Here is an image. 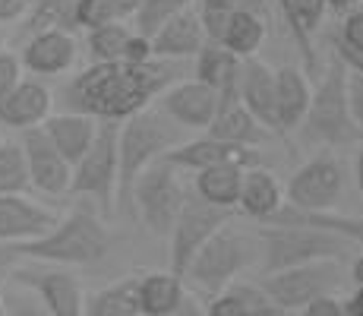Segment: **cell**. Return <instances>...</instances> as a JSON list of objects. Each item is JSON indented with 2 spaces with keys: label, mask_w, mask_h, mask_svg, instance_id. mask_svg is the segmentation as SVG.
Segmentation results:
<instances>
[{
  "label": "cell",
  "mask_w": 363,
  "mask_h": 316,
  "mask_svg": "<svg viewBox=\"0 0 363 316\" xmlns=\"http://www.w3.org/2000/svg\"><path fill=\"white\" fill-rule=\"evenodd\" d=\"M152 45V58L155 60H184V58H196L199 48L206 45L199 23V10H184L177 16H171L167 23L149 38Z\"/></svg>",
  "instance_id": "22"
},
{
  "label": "cell",
  "mask_w": 363,
  "mask_h": 316,
  "mask_svg": "<svg viewBox=\"0 0 363 316\" xmlns=\"http://www.w3.org/2000/svg\"><path fill=\"white\" fill-rule=\"evenodd\" d=\"M265 19L256 16V13H231V19H228V29L221 35V48H228V51L234 54V58L247 60V58H256L265 41Z\"/></svg>",
  "instance_id": "29"
},
{
  "label": "cell",
  "mask_w": 363,
  "mask_h": 316,
  "mask_svg": "<svg viewBox=\"0 0 363 316\" xmlns=\"http://www.w3.org/2000/svg\"><path fill=\"white\" fill-rule=\"evenodd\" d=\"M117 126L121 124L99 121L92 146L73 165V180H69V193L92 196L104 215H111L117 209Z\"/></svg>",
  "instance_id": "8"
},
{
  "label": "cell",
  "mask_w": 363,
  "mask_h": 316,
  "mask_svg": "<svg viewBox=\"0 0 363 316\" xmlns=\"http://www.w3.org/2000/svg\"><path fill=\"white\" fill-rule=\"evenodd\" d=\"M0 298H4V310L6 316H48L41 300L35 298L29 288L10 282L6 288H0Z\"/></svg>",
  "instance_id": "36"
},
{
  "label": "cell",
  "mask_w": 363,
  "mask_h": 316,
  "mask_svg": "<svg viewBox=\"0 0 363 316\" xmlns=\"http://www.w3.org/2000/svg\"><path fill=\"white\" fill-rule=\"evenodd\" d=\"M174 146H180L177 126L155 104L117 126V209L130 212V193L136 178L158 158H164Z\"/></svg>",
  "instance_id": "2"
},
{
  "label": "cell",
  "mask_w": 363,
  "mask_h": 316,
  "mask_svg": "<svg viewBox=\"0 0 363 316\" xmlns=\"http://www.w3.org/2000/svg\"><path fill=\"white\" fill-rule=\"evenodd\" d=\"M23 158H26V171H29V187L41 190L48 196H64L69 193V180H73V168L60 158V152L51 146V139L45 136L41 126L26 130L23 139Z\"/></svg>",
  "instance_id": "14"
},
{
  "label": "cell",
  "mask_w": 363,
  "mask_h": 316,
  "mask_svg": "<svg viewBox=\"0 0 363 316\" xmlns=\"http://www.w3.org/2000/svg\"><path fill=\"white\" fill-rule=\"evenodd\" d=\"M347 104H351L354 124H357V130L363 133V76L347 73Z\"/></svg>",
  "instance_id": "42"
},
{
  "label": "cell",
  "mask_w": 363,
  "mask_h": 316,
  "mask_svg": "<svg viewBox=\"0 0 363 316\" xmlns=\"http://www.w3.org/2000/svg\"><path fill=\"white\" fill-rule=\"evenodd\" d=\"M0 51H4V32H0Z\"/></svg>",
  "instance_id": "52"
},
{
  "label": "cell",
  "mask_w": 363,
  "mask_h": 316,
  "mask_svg": "<svg viewBox=\"0 0 363 316\" xmlns=\"http://www.w3.org/2000/svg\"><path fill=\"white\" fill-rule=\"evenodd\" d=\"M351 278H354V285H363V250H357V256H354V263H351Z\"/></svg>",
  "instance_id": "49"
},
{
  "label": "cell",
  "mask_w": 363,
  "mask_h": 316,
  "mask_svg": "<svg viewBox=\"0 0 363 316\" xmlns=\"http://www.w3.org/2000/svg\"><path fill=\"white\" fill-rule=\"evenodd\" d=\"M206 136L231 143V146H243V149H259V143L269 133L250 117V111L237 98V86H231L225 92H218V108H215V117L208 124Z\"/></svg>",
  "instance_id": "20"
},
{
  "label": "cell",
  "mask_w": 363,
  "mask_h": 316,
  "mask_svg": "<svg viewBox=\"0 0 363 316\" xmlns=\"http://www.w3.org/2000/svg\"><path fill=\"white\" fill-rule=\"evenodd\" d=\"M345 307H347V310H351L354 316H363V285L351 294V300H345Z\"/></svg>",
  "instance_id": "48"
},
{
  "label": "cell",
  "mask_w": 363,
  "mask_h": 316,
  "mask_svg": "<svg viewBox=\"0 0 363 316\" xmlns=\"http://www.w3.org/2000/svg\"><path fill=\"white\" fill-rule=\"evenodd\" d=\"M256 244H259L262 272H281L291 266L319 263V259H345L357 256V244L345 241L329 231H313V228H284V224H259L256 231Z\"/></svg>",
  "instance_id": "4"
},
{
  "label": "cell",
  "mask_w": 363,
  "mask_h": 316,
  "mask_svg": "<svg viewBox=\"0 0 363 316\" xmlns=\"http://www.w3.org/2000/svg\"><path fill=\"white\" fill-rule=\"evenodd\" d=\"M143 4L145 0H111V6H114V19H130Z\"/></svg>",
  "instance_id": "45"
},
{
  "label": "cell",
  "mask_w": 363,
  "mask_h": 316,
  "mask_svg": "<svg viewBox=\"0 0 363 316\" xmlns=\"http://www.w3.org/2000/svg\"><path fill=\"white\" fill-rule=\"evenodd\" d=\"M206 316H247V310L231 291H221L206 304Z\"/></svg>",
  "instance_id": "40"
},
{
  "label": "cell",
  "mask_w": 363,
  "mask_h": 316,
  "mask_svg": "<svg viewBox=\"0 0 363 316\" xmlns=\"http://www.w3.org/2000/svg\"><path fill=\"white\" fill-rule=\"evenodd\" d=\"M281 206H284L281 180L272 171H265V168H247V171H243V187H240L237 209H240L247 219L265 224Z\"/></svg>",
  "instance_id": "25"
},
{
  "label": "cell",
  "mask_w": 363,
  "mask_h": 316,
  "mask_svg": "<svg viewBox=\"0 0 363 316\" xmlns=\"http://www.w3.org/2000/svg\"><path fill=\"white\" fill-rule=\"evenodd\" d=\"M225 291H231L234 298L240 300L243 310H247V316H284L269 300V294L259 288V282H234V285H228Z\"/></svg>",
  "instance_id": "35"
},
{
  "label": "cell",
  "mask_w": 363,
  "mask_h": 316,
  "mask_svg": "<svg viewBox=\"0 0 363 316\" xmlns=\"http://www.w3.org/2000/svg\"><path fill=\"white\" fill-rule=\"evenodd\" d=\"M29 190V171H26L23 146L16 139H0V196L26 193Z\"/></svg>",
  "instance_id": "31"
},
{
  "label": "cell",
  "mask_w": 363,
  "mask_h": 316,
  "mask_svg": "<svg viewBox=\"0 0 363 316\" xmlns=\"http://www.w3.org/2000/svg\"><path fill=\"white\" fill-rule=\"evenodd\" d=\"M76 58H79V45H76L73 32L45 29V32H35L29 38V45L19 54V63L32 76H38V80H51V76L69 73Z\"/></svg>",
  "instance_id": "17"
},
{
  "label": "cell",
  "mask_w": 363,
  "mask_h": 316,
  "mask_svg": "<svg viewBox=\"0 0 363 316\" xmlns=\"http://www.w3.org/2000/svg\"><path fill=\"white\" fill-rule=\"evenodd\" d=\"M332 48L363 54V6L351 10L347 16H341V26H338V35L332 38Z\"/></svg>",
  "instance_id": "37"
},
{
  "label": "cell",
  "mask_w": 363,
  "mask_h": 316,
  "mask_svg": "<svg viewBox=\"0 0 363 316\" xmlns=\"http://www.w3.org/2000/svg\"><path fill=\"white\" fill-rule=\"evenodd\" d=\"M300 126H303V136L310 143H325V146H351L363 136L351 117L347 70L341 67V60L329 58V63H325L319 82L313 86L310 108H306V117Z\"/></svg>",
  "instance_id": "5"
},
{
  "label": "cell",
  "mask_w": 363,
  "mask_h": 316,
  "mask_svg": "<svg viewBox=\"0 0 363 316\" xmlns=\"http://www.w3.org/2000/svg\"><path fill=\"white\" fill-rule=\"evenodd\" d=\"M341 313H345V300H338L335 294H323V298L310 300L300 316H341Z\"/></svg>",
  "instance_id": "41"
},
{
  "label": "cell",
  "mask_w": 363,
  "mask_h": 316,
  "mask_svg": "<svg viewBox=\"0 0 363 316\" xmlns=\"http://www.w3.org/2000/svg\"><path fill=\"white\" fill-rule=\"evenodd\" d=\"M180 70L167 60L145 63H89L60 89L64 111H76L92 121L123 124L127 117L152 108L164 89L174 86Z\"/></svg>",
  "instance_id": "1"
},
{
  "label": "cell",
  "mask_w": 363,
  "mask_h": 316,
  "mask_svg": "<svg viewBox=\"0 0 363 316\" xmlns=\"http://www.w3.org/2000/svg\"><path fill=\"white\" fill-rule=\"evenodd\" d=\"M89 54H92V63H145L155 60L152 58V45L149 38H143L133 26H127L123 19H111V23L99 26V29L89 32L86 38Z\"/></svg>",
  "instance_id": "19"
},
{
  "label": "cell",
  "mask_w": 363,
  "mask_h": 316,
  "mask_svg": "<svg viewBox=\"0 0 363 316\" xmlns=\"http://www.w3.org/2000/svg\"><path fill=\"white\" fill-rule=\"evenodd\" d=\"M237 73H240V58H234L228 48L221 45H202L196 54V82L225 92V89L237 86Z\"/></svg>",
  "instance_id": "28"
},
{
  "label": "cell",
  "mask_w": 363,
  "mask_h": 316,
  "mask_svg": "<svg viewBox=\"0 0 363 316\" xmlns=\"http://www.w3.org/2000/svg\"><path fill=\"white\" fill-rule=\"evenodd\" d=\"M167 316H206V304H202L199 298H193L190 291L184 294V300H180L177 307H174Z\"/></svg>",
  "instance_id": "44"
},
{
  "label": "cell",
  "mask_w": 363,
  "mask_h": 316,
  "mask_svg": "<svg viewBox=\"0 0 363 316\" xmlns=\"http://www.w3.org/2000/svg\"><path fill=\"white\" fill-rule=\"evenodd\" d=\"M57 222H60V215L54 209L29 200L26 193L0 196V247L29 244L35 237L48 234Z\"/></svg>",
  "instance_id": "15"
},
{
  "label": "cell",
  "mask_w": 363,
  "mask_h": 316,
  "mask_svg": "<svg viewBox=\"0 0 363 316\" xmlns=\"http://www.w3.org/2000/svg\"><path fill=\"white\" fill-rule=\"evenodd\" d=\"M16 259H19V256H16V250H13V247H0V272L10 269Z\"/></svg>",
  "instance_id": "50"
},
{
  "label": "cell",
  "mask_w": 363,
  "mask_h": 316,
  "mask_svg": "<svg viewBox=\"0 0 363 316\" xmlns=\"http://www.w3.org/2000/svg\"><path fill=\"white\" fill-rule=\"evenodd\" d=\"M186 190L180 184V171L158 158L136 178L130 193V212L145 224V231L155 237H167L177 222L180 209L186 202Z\"/></svg>",
  "instance_id": "7"
},
{
  "label": "cell",
  "mask_w": 363,
  "mask_h": 316,
  "mask_svg": "<svg viewBox=\"0 0 363 316\" xmlns=\"http://www.w3.org/2000/svg\"><path fill=\"white\" fill-rule=\"evenodd\" d=\"M231 222H234V209H218V206L202 202L199 196H186L184 209H180L177 222H174L171 234H167L171 237V272L174 276L184 278L193 256Z\"/></svg>",
  "instance_id": "10"
},
{
  "label": "cell",
  "mask_w": 363,
  "mask_h": 316,
  "mask_svg": "<svg viewBox=\"0 0 363 316\" xmlns=\"http://www.w3.org/2000/svg\"><path fill=\"white\" fill-rule=\"evenodd\" d=\"M313 82L303 70L284 67L275 70V114H278V133H291L303 124L306 108H310Z\"/></svg>",
  "instance_id": "23"
},
{
  "label": "cell",
  "mask_w": 363,
  "mask_h": 316,
  "mask_svg": "<svg viewBox=\"0 0 363 316\" xmlns=\"http://www.w3.org/2000/svg\"><path fill=\"white\" fill-rule=\"evenodd\" d=\"M136 278H121L111 288L99 291L86 304V316H143L139 313V298H136Z\"/></svg>",
  "instance_id": "30"
},
{
  "label": "cell",
  "mask_w": 363,
  "mask_h": 316,
  "mask_svg": "<svg viewBox=\"0 0 363 316\" xmlns=\"http://www.w3.org/2000/svg\"><path fill=\"white\" fill-rule=\"evenodd\" d=\"M186 285L171 269L167 272H145L136 278V298L143 316H167L184 300Z\"/></svg>",
  "instance_id": "26"
},
{
  "label": "cell",
  "mask_w": 363,
  "mask_h": 316,
  "mask_svg": "<svg viewBox=\"0 0 363 316\" xmlns=\"http://www.w3.org/2000/svg\"><path fill=\"white\" fill-rule=\"evenodd\" d=\"M54 95L41 80H23L0 102V124L10 130H35L51 117Z\"/></svg>",
  "instance_id": "21"
},
{
  "label": "cell",
  "mask_w": 363,
  "mask_h": 316,
  "mask_svg": "<svg viewBox=\"0 0 363 316\" xmlns=\"http://www.w3.org/2000/svg\"><path fill=\"white\" fill-rule=\"evenodd\" d=\"M10 282L29 288L48 316H86V291L67 266H23L10 272Z\"/></svg>",
  "instance_id": "12"
},
{
  "label": "cell",
  "mask_w": 363,
  "mask_h": 316,
  "mask_svg": "<svg viewBox=\"0 0 363 316\" xmlns=\"http://www.w3.org/2000/svg\"><path fill=\"white\" fill-rule=\"evenodd\" d=\"M155 108L162 111L174 126L206 133L215 117V108H218V92L202 86L196 80H184V82H174L171 89H164V92L158 95Z\"/></svg>",
  "instance_id": "13"
},
{
  "label": "cell",
  "mask_w": 363,
  "mask_h": 316,
  "mask_svg": "<svg viewBox=\"0 0 363 316\" xmlns=\"http://www.w3.org/2000/svg\"><path fill=\"white\" fill-rule=\"evenodd\" d=\"M199 10H215V13H256L269 23V4L265 0H202Z\"/></svg>",
  "instance_id": "38"
},
{
  "label": "cell",
  "mask_w": 363,
  "mask_h": 316,
  "mask_svg": "<svg viewBox=\"0 0 363 316\" xmlns=\"http://www.w3.org/2000/svg\"><path fill=\"white\" fill-rule=\"evenodd\" d=\"M253 256H259L256 234H247L243 228L237 231L231 224H225V228L193 256V263L186 266V272H184V282L196 285L199 291L215 298V294H221L228 285L237 282V276L253 263Z\"/></svg>",
  "instance_id": "6"
},
{
  "label": "cell",
  "mask_w": 363,
  "mask_h": 316,
  "mask_svg": "<svg viewBox=\"0 0 363 316\" xmlns=\"http://www.w3.org/2000/svg\"><path fill=\"white\" fill-rule=\"evenodd\" d=\"M167 165H174L177 171H206L215 165H240V168H259V149H243V146L221 143L212 136H199V139H186V143L174 146L164 156Z\"/></svg>",
  "instance_id": "16"
},
{
  "label": "cell",
  "mask_w": 363,
  "mask_h": 316,
  "mask_svg": "<svg viewBox=\"0 0 363 316\" xmlns=\"http://www.w3.org/2000/svg\"><path fill=\"white\" fill-rule=\"evenodd\" d=\"M111 247V231L95 212L76 209L60 219L48 234L35 237L29 244H16V256L35 259L48 266H89L99 263Z\"/></svg>",
  "instance_id": "3"
},
{
  "label": "cell",
  "mask_w": 363,
  "mask_h": 316,
  "mask_svg": "<svg viewBox=\"0 0 363 316\" xmlns=\"http://www.w3.org/2000/svg\"><path fill=\"white\" fill-rule=\"evenodd\" d=\"M243 171L240 165H215L196 174V193L202 202L218 209H234L237 212V200H240V187H243Z\"/></svg>",
  "instance_id": "27"
},
{
  "label": "cell",
  "mask_w": 363,
  "mask_h": 316,
  "mask_svg": "<svg viewBox=\"0 0 363 316\" xmlns=\"http://www.w3.org/2000/svg\"><path fill=\"white\" fill-rule=\"evenodd\" d=\"M73 0H32V16L26 23V32H45V29H60L67 19V10Z\"/></svg>",
  "instance_id": "34"
},
{
  "label": "cell",
  "mask_w": 363,
  "mask_h": 316,
  "mask_svg": "<svg viewBox=\"0 0 363 316\" xmlns=\"http://www.w3.org/2000/svg\"><path fill=\"white\" fill-rule=\"evenodd\" d=\"M341 263L335 259H319V263H306V266H291L281 272H269L262 276L259 288L269 294V300L278 307L281 313L291 310H303L310 300L332 294L341 285Z\"/></svg>",
  "instance_id": "9"
},
{
  "label": "cell",
  "mask_w": 363,
  "mask_h": 316,
  "mask_svg": "<svg viewBox=\"0 0 363 316\" xmlns=\"http://www.w3.org/2000/svg\"><path fill=\"white\" fill-rule=\"evenodd\" d=\"M354 180H357L360 200H363V143L357 146V156H354Z\"/></svg>",
  "instance_id": "47"
},
{
  "label": "cell",
  "mask_w": 363,
  "mask_h": 316,
  "mask_svg": "<svg viewBox=\"0 0 363 316\" xmlns=\"http://www.w3.org/2000/svg\"><path fill=\"white\" fill-rule=\"evenodd\" d=\"M193 0H145L136 13H133V29H136L143 38H152L171 16L190 10Z\"/></svg>",
  "instance_id": "32"
},
{
  "label": "cell",
  "mask_w": 363,
  "mask_h": 316,
  "mask_svg": "<svg viewBox=\"0 0 363 316\" xmlns=\"http://www.w3.org/2000/svg\"><path fill=\"white\" fill-rule=\"evenodd\" d=\"M284 316H294V313H284Z\"/></svg>",
  "instance_id": "53"
},
{
  "label": "cell",
  "mask_w": 363,
  "mask_h": 316,
  "mask_svg": "<svg viewBox=\"0 0 363 316\" xmlns=\"http://www.w3.org/2000/svg\"><path fill=\"white\" fill-rule=\"evenodd\" d=\"M341 193H345V168L335 156L323 152L291 174L284 187V202L303 212H329L341 200Z\"/></svg>",
  "instance_id": "11"
},
{
  "label": "cell",
  "mask_w": 363,
  "mask_h": 316,
  "mask_svg": "<svg viewBox=\"0 0 363 316\" xmlns=\"http://www.w3.org/2000/svg\"><path fill=\"white\" fill-rule=\"evenodd\" d=\"M0 316H6V310H4V298H0Z\"/></svg>",
  "instance_id": "51"
},
{
  "label": "cell",
  "mask_w": 363,
  "mask_h": 316,
  "mask_svg": "<svg viewBox=\"0 0 363 316\" xmlns=\"http://www.w3.org/2000/svg\"><path fill=\"white\" fill-rule=\"evenodd\" d=\"M237 98L250 111L256 124L265 133H278V114H275V70L269 63L247 58L240 60L237 73Z\"/></svg>",
  "instance_id": "18"
},
{
  "label": "cell",
  "mask_w": 363,
  "mask_h": 316,
  "mask_svg": "<svg viewBox=\"0 0 363 316\" xmlns=\"http://www.w3.org/2000/svg\"><path fill=\"white\" fill-rule=\"evenodd\" d=\"M114 19V6H111V0H73V6L67 10V19L60 29H99V26L111 23Z\"/></svg>",
  "instance_id": "33"
},
{
  "label": "cell",
  "mask_w": 363,
  "mask_h": 316,
  "mask_svg": "<svg viewBox=\"0 0 363 316\" xmlns=\"http://www.w3.org/2000/svg\"><path fill=\"white\" fill-rule=\"evenodd\" d=\"M29 10H32V0H0V23L23 19Z\"/></svg>",
  "instance_id": "43"
},
{
  "label": "cell",
  "mask_w": 363,
  "mask_h": 316,
  "mask_svg": "<svg viewBox=\"0 0 363 316\" xmlns=\"http://www.w3.org/2000/svg\"><path fill=\"white\" fill-rule=\"evenodd\" d=\"M41 130L51 139L54 149L60 152V158L73 168L76 161L89 152V146H92L99 121H92V117H86V114H76V111H60V114L48 117V121L41 124Z\"/></svg>",
  "instance_id": "24"
},
{
  "label": "cell",
  "mask_w": 363,
  "mask_h": 316,
  "mask_svg": "<svg viewBox=\"0 0 363 316\" xmlns=\"http://www.w3.org/2000/svg\"><path fill=\"white\" fill-rule=\"evenodd\" d=\"M357 6H360V0H325V10H335L338 16H347Z\"/></svg>",
  "instance_id": "46"
},
{
  "label": "cell",
  "mask_w": 363,
  "mask_h": 316,
  "mask_svg": "<svg viewBox=\"0 0 363 316\" xmlns=\"http://www.w3.org/2000/svg\"><path fill=\"white\" fill-rule=\"evenodd\" d=\"M19 82H23V63H19V54L0 51V102H4Z\"/></svg>",
  "instance_id": "39"
}]
</instances>
